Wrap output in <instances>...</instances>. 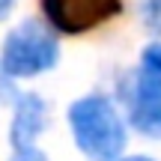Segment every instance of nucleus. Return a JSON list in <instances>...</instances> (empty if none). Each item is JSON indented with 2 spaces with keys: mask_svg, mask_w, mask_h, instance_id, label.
<instances>
[{
  "mask_svg": "<svg viewBox=\"0 0 161 161\" xmlns=\"http://www.w3.org/2000/svg\"><path fill=\"white\" fill-rule=\"evenodd\" d=\"M69 128L90 161H116L125 146V125L104 96H84L69 108Z\"/></svg>",
  "mask_w": 161,
  "mask_h": 161,
  "instance_id": "1",
  "label": "nucleus"
},
{
  "mask_svg": "<svg viewBox=\"0 0 161 161\" xmlns=\"http://www.w3.org/2000/svg\"><path fill=\"white\" fill-rule=\"evenodd\" d=\"M60 57L57 39L39 21H24L6 36L0 66L9 78H33L48 72Z\"/></svg>",
  "mask_w": 161,
  "mask_h": 161,
  "instance_id": "2",
  "label": "nucleus"
},
{
  "mask_svg": "<svg viewBox=\"0 0 161 161\" xmlns=\"http://www.w3.org/2000/svg\"><path fill=\"white\" fill-rule=\"evenodd\" d=\"M48 21L60 33H86L122 9V0H42Z\"/></svg>",
  "mask_w": 161,
  "mask_h": 161,
  "instance_id": "3",
  "label": "nucleus"
},
{
  "mask_svg": "<svg viewBox=\"0 0 161 161\" xmlns=\"http://www.w3.org/2000/svg\"><path fill=\"white\" fill-rule=\"evenodd\" d=\"M131 122L146 137H161V72L140 66L131 90Z\"/></svg>",
  "mask_w": 161,
  "mask_h": 161,
  "instance_id": "4",
  "label": "nucleus"
},
{
  "mask_svg": "<svg viewBox=\"0 0 161 161\" xmlns=\"http://www.w3.org/2000/svg\"><path fill=\"white\" fill-rule=\"evenodd\" d=\"M45 125V102L33 92L15 98V119H12V146H33L36 134Z\"/></svg>",
  "mask_w": 161,
  "mask_h": 161,
  "instance_id": "5",
  "label": "nucleus"
},
{
  "mask_svg": "<svg viewBox=\"0 0 161 161\" xmlns=\"http://www.w3.org/2000/svg\"><path fill=\"white\" fill-rule=\"evenodd\" d=\"M143 18H146V24L152 30L161 33V0H146L143 3Z\"/></svg>",
  "mask_w": 161,
  "mask_h": 161,
  "instance_id": "6",
  "label": "nucleus"
},
{
  "mask_svg": "<svg viewBox=\"0 0 161 161\" xmlns=\"http://www.w3.org/2000/svg\"><path fill=\"white\" fill-rule=\"evenodd\" d=\"M140 66H149V69L161 72V42H155V45H149L143 51V63H140Z\"/></svg>",
  "mask_w": 161,
  "mask_h": 161,
  "instance_id": "7",
  "label": "nucleus"
},
{
  "mask_svg": "<svg viewBox=\"0 0 161 161\" xmlns=\"http://www.w3.org/2000/svg\"><path fill=\"white\" fill-rule=\"evenodd\" d=\"M21 92H15V86H12V78L3 72V66H0V102H12V98H18Z\"/></svg>",
  "mask_w": 161,
  "mask_h": 161,
  "instance_id": "8",
  "label": "nucleus"
},
{
  "mask_svg": "<svg viewBox=\"0 0 161 161\" xmlns=\"http://www.w3.org/2000/svg\"><path fill=\"white\" fill-rule=\"evenodd\" d=\"M12 161H48V158L39 149H33V146H21V149H15V158Z\"/></svg>",
  "mask_w": 161,
  "mask_h": 161,
  "instance_id": "9",
  "label": "nucleus"
},
{
  "mask_svg": "<svg viewBox=\"0 0 161 161\" xmlns=\"http://www.w3.org/2000/svg\"><path fill=\"white\" fill-rule=\"evenodd\" d=\"M12 6H15V0H0V18H6L12 12Z\"/></svg>",
  "mask_w": 161,
  "mask_h": 161,
  "instance_id": "10",
  "label": "nucleus"
},
{
  "mask_svg": "<svg viewBox=\"0 0 161 161\" xmlns=\"http://www.w3.org/2000/svg\"><path fill=\"white\" fill-rule=\"evenodd\" d=\"M122 161H155V158H146V155H131V158H122Z\"/></svg>",
  "mask_w": 161,
  "mask_h": 161,
  "instance_id": "11",
  "label": "nucleus"
}]
</instances>
